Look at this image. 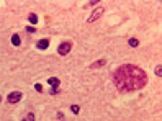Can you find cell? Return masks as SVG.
Returning a JSON list of instances; mask_svg holds the SVG:
<instances>
[{"instance_id": "ac0fdd59", "label": "cell", "mask_w": 162, "mask_h": 121, "mask_svg": "<svg viewBox=\"0 0 162 121\" xmlns=\"http://www.w3.org/2000/svg\"><path fill=\"white\" fill-rule=\"evenodd\" d=\"M23 121H26V118H25V120H23Z\"/></svg>"}, {"instance_id": "ba28073f", "label": "cell", "mask_w": 162, "mask_h": 121, "mask_svg": "<svg viewBox=\"0 0 162 121\" xmlns=\"http://www.w3.org/2000/svg\"><path fill=\"white\" fill-rule=\"evenodd\" d=\"M28 20H30L31 25H36V23H38V16H36L34 13H30V15H28Z\"/></svg>"}, {"instance_id": "5bb4252c", "label": "cell", "mask_w": 162, "mask_h": 121, "mask_svg": "<svg viewBox=\"0 0 162 121\" xmlns=\"http://www.w3.org/2000/svg\"><path fill=\"white\" fill-rule=\"evenodd\" d=\"M34 90L41 93V92H43V87H41V84H36V85H34Z\"/></svg>"}, {"instance_id": "6da1fadb", "label": "cell", "mask_w": 162, "mask_h": 121, "mask_svg": "<svg viewBox=\"0 0 162 121\" xmlns=\"http://www.w3.org/2000/svg\"><path fill=\"white\" fill-rule=\"evenodd\" d=\"M113 84L123 93L134 92V90H139V88L146 87V84H147V74L141 67H138V66L124 64V66H120L115 70V74H113Z\"/></svg>"}, {"instance_id": "7c38bea8", "label": "cell", "mask_w": 162, "mask_h": 121, "mask_svg": "<svg viewBox=\"0 0 162 121\" xmlns=\"http://www.w3.org/2000/svg\"><path fill=\"white\" fill-rule=\"evenodd\" d=\"M156 75H157V77H161V75H162V66H161V64L156 67Z\"/></svg>"}, {"instance_id": "4fadbf2b", "label": "cell", "mask_w": 162, "mask_h": 121, "mask_svg": "<svg viewBox=\"0 0 162 121\" xmlns=\"http://www.w3.org/2000/svg\"><path fill=\"white\" fill-rule=\"evenodd\" d=\"M26 121H34V114L28 113V114H26Z\"/></svg>"}, {"instance_id": "9a60e30c", "label": "cell", "mask_w": 162, "mask_h": 121, "mask_svg": "<svg viewBox=\"0 0 162 121\" xmlns=\"http://www.w3.org/2000/svg\"><path fill=\"white\" fill-rule=\"evenodd\" d=\"M58 92H59L58 88H51V92H49V95H56Z\"/></svg>"}, {"instance_id": "277c9868", "label": "cell", "mask_w": 162, "mask_h": 121, "mask_svg": "<svg viewBox=\"0 0 162 121\" xmlns=\"http://www.w3.org/2000/svg\"><path fill=\"white\" fill-rule=\"evenodd\" d=\"M105 12V8L103 7H98L97 10H95V12H93V13H92V16H89V23H92V21H95V20H98V18H100V15L103 13Z\"/></svg>"}, {"instance_id": "52a82bcc", "label": "cell", "mask_w": 162, "mask_h": 121, "mask_svg": "<svg viewBox=\"0 0 162 121\" xmlns=\"http://www.w3.org/2000/svg\"><path fill=\"white\" fill-rule=\"evenodd\" d=\"M48 84H49L52 88H58V85H59V79H58V77H51V79L48 80Z\"/></svg>"}, {"instance_id": "8992f818", "label": "cell", "mask_w": 162, "mask_h": 121, "mask_svg": "<svg viewBox=\"0 0 162 121\" xmlns=\"http://www.w3.org/2000/svg\"><path fill=\"white\" fill-rule=\"evenodd\" d=\"M48 46H49V39H39L38 49H48Z\"/></svg>"}, {"instance_id": "5b68a950", "label": "cell", "mask_w": 162, "mask_h": 121, "mask_svg": "<svg viewBox=\"0 0 162 121\" xmlns=\"http://www.w3.org/2000/svg\"><path fill=\"white\" fill-rule=\"evenodd\" d=\"M106 64V59H98L97 62H93L90 66V69H98V67H102V66H105Z\"/></svg>"}, {"instance_id": "e0dca14e", "label": "cell", "mask_w": 162, "mask_h": 121, "mask_svg": "<svg viewBox=\"0 0 162 121\" xmlns=\"http://www.w3.org/2000/svg\"><path fill=\"white\" fill-rule=\"evenodd\" d=\"M26 30H28L30 33H34V31H36V30H34V28H33V26H28V28H26Z\"/></svg>"}, {"instance_id": "8fae6325", "label": "cell", "mask_w": 162, "mask_h": 121, "mask_svg": "<svg viewBox=\"0 0 162 121\" xmlns=\"http://www.w3.org/2000/svg\"><path fill=\"white\" fill-rule=\"evenodd\" d=\"M71 111H72L74 114H77L79 111H80V107H79V105H72V107H71Z\"/></svg>"}, {"instance_id": "3957f363", "label": "cell", "mask_w": 162, "mask_h": 121, "mask_svg": "<svg viewBox=\"0 0 162 121\" xmlns=\"http://www.w3.org/2000/svg\"><path fill=\"white\" fill-rule=\"evenodd\" d=\"M21 98H23V93H21V92H18V90H15V92H12V93H8L7 101H8V103H18Z\"/></svg>"}, {"instance_id": "30bf717a", "label": "cell", "mask_w": 162, "mask_h": 121, "mask_svg": "<svg viewBox=\"0 0 162 121\" xmlns=\"http://www.w3.org/2000/svg\"><path fill=\"white\" fill-rule=\"evenodd\" d=\"M12 44L13 46H20V36L18 34H13L12 36Z\"/></svg>"}, {"instance_id": "9c48e42d", "label": "cell", "mask_w": 162, "mask_h": 121, "mask_svg": "<svg viewBox=\"0 0 162 121\" xmlns=\"http://www.w3.org/2000/svg\"><path fill=\"white\" fill-rule=\"evenodd\" d=\"M128 44H130L131 47H138V46H139V41H138L136 38H130V41H128Z\"/></svg>"}, {"instance_id": "2e32d148", "label": "cell", "mask_w": 162, "mask_h": 121, "mask_svg": "<svg viewBox=\"0 0 162 121\" xmlns=\"http://www.w3.org/2000/svg\"><path fill=\"white\" fill-rule=\"evenodd\" d=\"M95 3H98V0H92V2H89V7H92V5H95Z\"/></svg>"}, {"instance_id": "7a4b0ae2", "label": "cell", "mask_w": 162, "mask_h": 121, "mask_svg": "<svg viewBox=\"0 0 162 121\" xmlns=\"http://www.w3.org/2000/svg\"><path fill=\"white\" fill-rule=\"evenodd\" d=\"M71 49H72V43L71 41H65V43H61L58 47V53L59 56H67V54L71 53Z\"/></svg>"}, {"instance_id": "d6986e66", "label": "cell", "mask_w": 162, "mask_h": 121, "mask_svg": "<svg viewBox=\"0 0 162 121\" xmlns=\"http://www.w3.org/2000/svg\"><path fill=\"white\" fill-rule=\"evenodd\" d=\"M0 101H2V98H0Z\"/></svg>"}]
</instances>
